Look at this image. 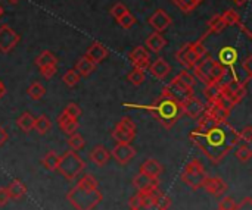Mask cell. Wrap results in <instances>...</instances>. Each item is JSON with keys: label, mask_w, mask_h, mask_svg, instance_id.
I'll return each instance as SVG.
<instances>
[{"label": "cell", "mask_w": 252, "mask_h": 210, "mask_svg": "<svg viewBox=\"0 0 252 210\" xmlns=\"http://www.w3.org/2000/svg\"><path fill=\"white\" fill-rule=\"evenodd\" d=\"M56 71H58V68H56V65H50V66H44V68H40V74L44 77V78H47V79H50L55 74H56Z\"/></svg>", "instance_id": "48"}, {"label": "cell", "mask_w": 252, "mask_h": 210, "mask_svg": "<svg viewBox=\"0 0 252 210\" xmlns=\"http://www.w3.org/2000/svg\"><path fill=\"white\" fill-rule=\"evenodd\" d=\"M128 106H133L136 109H143V110H148L164 128L170 130L174 127V124L179 121V118L183 115L182 112V105L174 100L173 97L167 96V94H161L159 99L149 105V106H140V105H128Z\"/></svg>", "instance_id": "3"}, {"label": "cell", "mask_w": 252, "mask_h": 210, "mask_svg": "<svg viewBox=\"0 0 252 210\" xmlns=\"http://www.w3.org/2000/svg\"><path fill=\"white\" fill-rule=\"evenodd\" d=\"M111 159V152L105 147V146H96L92 152H90V160L97 165V166H105Z\"/></svg>", "instance_id": "24"}, {"label": "cell", "mask_w": 252, "mask_h": 210, "mask_svg": "<svg viewBox=\"0 0 252 210\" xmlns=\"http://www.w3.org/2000/svg\"><path fill=\"white\" fill-rule=\"evenodd\" d=\"M233 1H235V3H236L238 6H242V4H245V3H247L248 0H233Z\"/></svg>", "instance_id": "55"}, {"label": "cell", "mask_w": 252, "mask_h": 210, "mask_svg": "<svg viewBox=\"0 0 252 210\" xmlns=\"http://www.w3.org/2000/svg\"><path fill=\"white\" fill-rule=\"evenodd\" d=\"M27 93H28V96H30L32 100H40V99H43V96L46 94V88H44L40 82H32V84L28 87Z\"/></svg>", "instance_id": "36"}, {"label": "cell", "mask_w": 252, "mask_h": 210, "mask_svg": "<svg viewBox=\"0 0 252 210\" xmlns=\"http://www.w3.org/2000/svg\"><path fill=\"white\" fill-rule=\"evenodd\" d=\"M236 60H238V52L233 49V47H223L221 50H220V53H219V60L217 62H220L224 68H229L230 66V69H232V77L235 78V79H239V77H238V74H236V71H235V63H236ZM241 81V79H239ZM245 82V81H244Z\"/></svg>", "instance_id": "19"}, {"label": "cell", "mask_w": 252, "mask_h": 210, "mask_svg": "<svg viewBox=\"0 0 252 210\" xmlns=\"http://www.w3.org/2000/svg\"><path fill=\"white\" fill-rule=\"evenodd\" d=\"M128 82H131L133 85H142L145 82V71L133 68V71L127 75Z\"/></svg>", "instance_id": "41"}, {"label": "cell", "mask_w": 252, "mask_h": 210, "mask_svg": "<svg viewBox=\"0 0 252 210\" xmlns=\"http://www.w3.org/2000/svg\"><path fill=\"white\" fill-rule=\"evenodd\" d=\"M238 26L241 28V31H242V32H244V34H245V35H247L248 38H251V37H252V35H251V31H250V29L247 28V25H245V24H242V22H239V24H238Z\"/></svg>", "instance_id": "53"}, {"label": "cell", "mask_w": 252, "mask_h": 210, "mask_svg": "<svg viewBox=\"0 0 252 210\" xmlns=\"http://www.w3.org/2000/svg\"><path fill=\"white\" fill-rule=\"evenodd\" d=\"M133 185L137 188V193H151L159 188V178H152L139 172L133 178Z\"/></svg>", "instance_id": "14"}, {"label": "cell", "mask_w": 252, "mask_h": 210, "mask_svg": "<svg viewBox=\"0 0 252 210\" xmlns=\"http://www.w3.org/2000/svg\"><path fill=\"white\" fill-rule=\"evenodd\" d=\"M128 12V9H127V6L126 4H123V3H115L112 7H111V15L118 21L123 15H126Z\"/></svg>", "instance_id": "44"}, {"label": "cell", "mask_w": 252, "mask_h": 210, "mask_svg": "<svg viewBox=\"0 0 252 210\" xmlns=\"http://www.w3.org/2000/svg\"><path fill=\"white\" fill-rule=\"evenodd\" d=\"M96 68V63H93L87 56H83L78 59L77 65H75V71L80 77H89Z\"/></svg>", "instance_id": "28"}, {"label": "cell", "mask_w": 252, "mask_h": 210, "mask_svg": "<svg viewBox=\"0 0 252 210\" xmlns=\"http://www.w3.org/2000/svg\"><path fill=\"white\" fill-rule=\"evenodd\" d=\"M128 59L130 62L133 63L134 68L137 69H142V71H146L151 65V60H149V53L146 52V49L143 46H137L134 47L130 54H128Z\"/></svg>", "instance_id": "17"}, {"label": "cell", "mask_w": 252, "mask_h": 210, "mask_svg": "<svg viewBox=\"0 0 252 210\" xmlns=\"http://www.w3.org/2000/svg\"><path fill=\"white\" fill-rule=\"evenodd\" d=\"M176 78H177L182 84H185L188 88H192V90H193V87H195V84H196V78H195V75H193V74H190V72H189V69L182 71Z\"/></svg>", "instance_id": "39"}, {"label": "cell", "mask_w": 252, "mask_h": 210, "mask_svg": "<svg viewBox=\"0 0 252 210\" xmlns=\"http://www.w3.org/2000/svg\"><path fill=\"white\" fill-rule=\"evenodd\" d=\"M162 165L158 162V160H155V159H148V160H145L142 165H140V169H139V172L140 174H145V175H148V177H152V178H159L161 177V174H162Z\"/></svg>", "instance_id": "21"}, {"label": "cell", "mask_w": 252, "mask_h": 210, "mask_svg": "<svg viewBox=\"0 0 252 210\" xmlns=\"http://www.w3.org/2000/svg\"><path fill=\"white\" fill-rule=\"evenodd\" d=\"M62 81L68 85V87H75L78 82H80V75L77 74L75 69H69L63 74L62 77Z\"/></svg>", "instance_id": "42"}, {"label": "cell", "mask_w": 252, "mask_h": 210, "mask_svg": "<svg viewBox=\"0 0 252 210\" xmlns=\"http://www.w3.org/2000/svg\"><path fill=\"white\" fill-rule=\"evenodd\" d=\"M205 112L216 121H227V118L230 116V110L224 109L223 106H220L217 102H208V105L205 106Z\"/></svg>", "instance_id": "20"}, {"label": "cell", "mask_w": 252, "mask_h": 210, "mask_svg": "<svg viewBox=\"0 0 252 210\" xmlns=\"http://www.w3.org/2000/svg\"><path fill=\"white\" fill-rule=\"evenodd\" d=\"M167 44V40L162 37L161 32H152L148 38H146V47L154 52V53H158L161 52Z\"/></svg>", "instance_id": "27"}, {"label": "cell", "mask_w": 252, "mask_h": 210, "mask_svg": "<svg viewBox=\"0 0 252 210\" xmlns=\"http://www.w3.org/2000/svg\"><path fill=\"white\" fill-rule=\"evenodd\" d=\"M204 93H205V96H207L208 102H214V100H217V97L221 94V82L205 85Z\"/></svg>", "instance_id": "40"}, {"label": "cell", "mask_w": 252, "mask_h": 210, "mask_svg": "<svg viewBox=\"0 0 252 210\" xmlns=\"http://www.w3.org/2000/svg\"><path fill=\"white\" fill-rule=\"evenodd\" d=\"M84 144H86L84 137H83L81 134H78V132L71 134V135H69V138H68V146H69V149H71L72 152H78V150H81V149L84 147Z\"/></svg>", "instance_id": "37"}, {"label": "cell", "mask_w": 252, "mask_h": 210, "mask_svg": "<svg viewBox=\"0 0 252 210\" xmlns=\"http://www.w3.org/2000/svg\"><path fill=\"white\" fill-rule=\"evenodd\" d=\"M189 137L214 163L221 162L239 144L238 131L227 121H216L207 112L198 118V127Z\"/></svg>", "instance_id": "1"}, {"label": "cell", "mask_w": 252, "mask_h": 210, "mask_svg": "<svg viewBox=\"0 0 252 210\" xmlns=\"http://www.w3.org/2000/svg\"><path fill=\"white\" fill-rule=\"evenodd\" d=\"M86 56H87L93 63L97 65V63H100L102 60L106 59V56H108V49H106L103 44H100V43H93V44L87 49Z\"/></svg>", "instance_id": "22"}, {"label": "cell", "mask_w": 252, "mask_h": 210, "mask_svg": "<svg viewBox=\"0 0 252 210\" xmlns=\"http://www.w3.org/2000/svg\"><path fill=\"white\" fill-rule=\"evenodd\" d=\"M111 156L120 165H127L136 156V149L131 146V143H117V146L111 152Z\"/></svg>", "instance_id": "13"}, {"label": "cell", "mask_w": 252, "mask_h": 210, "mask_svg": "<svg viewBox=\"0 0 252 210\" xmlns=\"http://www.w3.org/2000/svg\"><path fill=\"white\" fill-rule=\"evenodd\" d=\"M216 59H213L208 53L201 57L198 60V63L192 68L193 69V75L195 78H198L199 81H202L205 85H210V74H211V69H213V65H214Z\"/></svg>", "instance_id": "11"}, {"label": "cell", "mask_w": 252, "mask_h": 210, "mask_svg": "<svg viewBox=\"0 0 252 210\" xmlns=\"http://www.w3.org/2000/svg\"><path fill=\"white\" fill-rule=\"evenodd\" d=\"M4 94H6V87H4V85H3V82L0 81V99H1Z\"/></svg>", "instance_id": "54"}, {"label": "cell", "mask_w": 252, "mask_h": 210, "mask_svg": "<svg viewBox=\"0 0 252 210\" xmlns=\"http://www.w3.org/2000/svg\"><path fill=\"white\" fill-rule=\"evenodd\" d=\"M111 137L117 143H131L136 138V124L130 118H123L111 131Z\"/></svg>", "instance_id": "7"}, {"label": "cell", "mask_w": 252, "mask_h": 210, "mask_svg": "<svg viewBox=\"0 0 252 210\" xmlns=\"http://www.w3.org/2000/svg\"><path fill=\"white\" fill-rule=\"evenodd\" d=\"M19 40H21L19 34L15 32L10 26H7V25L0 26V52L9 53L10 50H13L16 47Z\"/></svg>", "instance_id": "12"}, {"label": "cell", "mask_w": 252, "mask_h": 210, "mask_svg": "<svg viewBox=\"0 0 252 210\" xmlns=\"http://www.w3.org/2000/svg\"><path fill=\"white\" fill-rule=\"evenodd\" d=\"M58 163H59V155L56 152H49L43 159H41V165L47 169V171H56L58 169Z\"/></svg>", "instance_id": "33"}, {"label": "cell", "mask_w": 252, "mask_h": 210, "mask_svg": "<svg viewBox=\"0 0 252 210\" xmlns=\"http://www.w3.org/2000/svg\"><path fill=\"white\" fill-rule=\"evenodd\" d=\"M7 138H9V135H7V132H6V130L0 125V147L6 144Z\"/></svg>", "instance_id": "52"}, {"label": "cell", "mask_w": 252, "mask_h": 210, "mask_svg": "<svg viewBox=\"0 0 252 210\" xmlns=\"http://www.w3.org/2000/svg\"><path fill=\"white\" fill-rule=\"evenodd\" d=\"M58 124H59V128L62 132L71 135V134H75L77 130H78V119L75 118H71L68 116L65 112L61 113V116L58 118Z\"/></svg>", "instance_id": "25"}, {"label": "cell", "mask_w": 252, "mask_h": 210, "mask_svg": "<svg viewBox=\"0 0 252 210\" xmlns=\"http://www.w3.org/2000/svg\"><path fill=\"white\" fill-rule=\"evenodd\" d=\"M173 1H174V4H176L182 12H185V13L193 12V10L202 3V0H173Z\"/></svg>", "instance_id": "34"}, {"label": "cell", "mask_w": 252, "mask_h": 210, "mask_svg": "<svg viewBox=\"0 0 252 210\" xmlns=\"http://www.w3.org/2000/svg\"><path fill=\"white\" fill-rule=\"evenodd\" d=\"M199 59L201 57L193 50V43H186L176 52V60L180 65H183L186 69H192L198 63Z\"/></svg>", "instance_id": "10"}, {"label": "cell", "mask_w": 252, "mask_h": 210, "mask_svg": "<svg viewBox=\"0 0 252 210\" xmlns=\"http://www.w3.org/2000/svg\"><path fill=\"white\" fill-rule=\"evenodd\" d=\"M131 210H168L171 200L158 190L151 193H137L128 202Z\"/></svg>", "instance_id": "4"}, {"label": "cell", "mask_w": 252, "mask_h": 210, "mask_svg": "<svg viewBox=\"0 0 252 210\" xmlns=\"http://www.w3.org/2000/svg\"><path fill=\"white\" fill-rule=\"evenodd\" d=\"M201 188H204L207 193H210L214 197H220L227 191V184L219 177H207Z\"/></svg>", "instance_id": "18"}, {"label": "cell", "mask_w": 252, "mask_h": 210, "mask_svg": "<svg viewBox=\"0 0 252 210\" xmlns=\"http://www.w3.org/2000/svg\"><path fill=\"white\" fill-rule=\"evenodd\" d=\"M68 202L75 210H94L103 200L96 178L90 174L81 177L75 187L66 194Z\"/></svg>", "instance_id": "2"}, {"label": "cell", "mask_w": 252, "mask_h": 210, "mask_svg": "<svg viewBox=\"0 0 252 210\" xmlns=\"http://www.w3.org/2000/svg\"><path fill=\"white\" fill-rule=\"evenodd\" d=\"M34 121H35V118L31 113L25 112L16 119V125L22 132H31L34 130Z\"/></svg>", "instance_id": "29"}, {"label": "cell", "mask_w": 252, "mask_h": 210, "mask_svg": "<svg viewBox=\"0 0 252 210\" xmlns=\"http://www.w3.org/2000/svg\"><path fill=\"white\" fill-rule=\"evenodd\" d=\"M221 18L226 24V26H232V25H238L241 22L239 15L235 9H227L221 13Z\"/></svg>", "instance_id": "38"}, {"label": "cell", "mask_w": 252, "mask_h": 210, "mask_svg": "<svg viewBox=\"0 0 252 210\" xmlns=\"http://www.w3.org/2000/svg\"><path fill=\"white\" fill-rule=\"evenodd\" d=\"M219 209L223 210H235L236 209V202L232 199V197H224L220 205H219Z\"/></svg>", "instance_id": "47"}, {"label": "cell", "mask_w": 252, "mask_h": 210, "mask_svg": "<svg viewBox=\"0 0 252 210\" xmlns=\"http://www.w3.org/2000/svg\"><path fill=\"white\" fill-rule=\"evenodd\" d=\"M1 15H3V7L0 6V16H1Z\"/></svg>", "instance_id": "57"}, {"label": "cell", "mask_w": 252, "mask_h": 210, "mask_svg": "<svg viewBox=\"0 0 252 210\" xmlns=\"http://www.w3.org/2000/svg\"><path fill=\"white\" fill-rule=\"evenodd\" d=\"M217 210H223V209H217Z\"/></svg>", "instance_id": "58"}, {"label": "cell", "mask_w": 252, "mask_h": 210, "mask_svg": "<svg viewBox=\"0 0 252 210\" xmlns=\"http://www.w3.org/2000/svg\"><path fill=\"white\" fill-rule=\"evenodd\" d=\"M7 1H9V3H18L19 0H7Z\"/></svg>", "instance_id": "56"}, {"label": "cell", "mask_w": 252, "mask_h": 210, "mask_svg": "<svg viewBox=\"0 0 252 210\" xmlns=\"http://www.w3.org/2000/svg\"><path fill=\"white\" fill-rule=\"evenodd\" d=\"M117 22H118V24H120V26H123L124 29H128V28H131V26L136 24V18H134L130 12H127V13H126V15H123Z\"/></svg>", "instance_id": "43"}, {"label": "cell", "mask_w": 252, "mask_h": 210, "mask_svg": "<svg viewBox=\"0 0 252 210\" xmlns=\"http://www.w3.org/2000/svg\"><path fill=\"white\" fill-rule=\"evenodd\" d=\"M242 66H244V69H245V72H247V77H248V78H252V57L251 56H248V57L244 60Z\"/></svg>", "instance_id": "51"}, {"label": "cell", "mask_w": 252, "mask_h": 210, "mask_svg": "<svg viewBox=\"0 0 252 210\" xmlns=\"http://www.w3.org/2000/svg\"><path fill=\"white\" fill-rule=\"evenodd\" d=\"M10 202L6 187H0V206H6Z\"/></svg>", "instance_id": "50"}, {"label": "cell", "mask_w": 252, "mask_h": 210, "mask_svg": "<svg viewBox=\"0 0 252 210\" xmlns=\"http://www.w3.org/2000/svg\"><path fill=\"white\" fill-rule=\"evenodd\" d=\"M235 210H252V199L251 197H245L241 205H236Z\"/></svg>", "instance_id": "49"}, {"label": "cell", "mask_w": 252, "mask_h": 210, "mask_svg": "<svg viewBox=\"0 0 252 210\" xmlns=\"http://www.w3.org/2000/svg\"><path fill=\"white\" fill-rule=\"evenodd\" d=\"M239 134V141H244L245 144H251L252 143V128L251 127H245L244 130H241Z\"/></svg>", "instance_id": "46"}, {"label": "cell", "mask_w": 252, "mask_h": 210, "mask_svg": "<svg viewBox=\"0 0 252 210\" xmlns=\"http://www.w3.org/2000/svg\"><path fill=\"white\" fill-rule=\"evenodd\" d=\"M162 93L167 94V96H170V97H173V99L177 100L180 105H182V102H185L188 97L193 96V90H192V88H188V87H186L185 84H182L177 78L171 79V82L165 85V88L162 90Z\"/></svg>", "instance_id": "9"}, {"label": "cell", "mask_w": 252, "mask_h": 210, "mask_svg": "<svg viewBox=\"0 0 252 210\" xmlns=\"http://www.w3.org/2000/svg\"><path fill=\"white\" fill-rule=\"evenodd\" d=\"M247 85H248V82H244V81H239L235 78H232L230 81H226V82L221 81V93L226 97L232 99L236 105H239L247 96Z\"/></svg>", "instance_id": "8"}, {"label": "cell", "mask_w": 252, "mask_h": 210, "mask_svg": "<svg viewBox=\"0 0 252 210\" xmlns=\"http://www.w3.org/2000/svg\"><path fill=\"white\" fill-rule=\"evenodd\" d=\"M226 28V24L221 18V15H214L210 21H208V34H219Z\"/></svg>", "instance_id": "32"}, {"label": "cell", "mask_w": 252, "mask_h": 210, "mask_svg": "<svg viewBox=\"0 0 252 210\" xmlns=\"http://www.w3.org/2000/svg\"><path fill=\"white\" fill-rule=\"evenodd\" d=\"M35 65L38 69L44 66H50V65H58V59L55 57L53 53H50L49 50H44L35 57Z\"/></svg>", "instance_id": "30"}, {"label": "cell", "mask_w": 252, "mask_h": 210, "mask_svg": "<svg viewBox=\"0 0 252 210\" xmlns=\"http://www.w3.org/2000/svg\"><path fill=\"white\" fill-rule=\"evenodd\" d=\"M149 72L155 77V78H158V79H164L168 74H170V71H171V66L165 62V59H162V57H158L154 63H151L149 65Z\"/></svg>", "instance_id": "23"}, {"label": "cell", "mask_w": 252, "mask_h": 210, "mask_svg": "<svg viewBox=\"0 0 252 210\" xmlns=\"http://www.w3.org/2000/svg\"><path fill=\"white\" fill-rule=\"evenodd\" d=\"M235 156L239 162L242 163H247L250 162L252 158V150L250 149L248 144H242V146H236V150H235Z\"/></svg>", "instance_id": "35"}, {"label": "cell", "mask_w": 252, "mask_h": 210, "mask_svg": "<svg viewBox=\"0 0 252 210\" xmlns=\"http://www.w3.org/2000/svg\"><path fill=\"white\" fill-rule=\"evenodd\" d=\"M6 190H7L9 199H10V200H15V202L24 199L25 194H27V187H25L24 183L19 181V180H13V181L6 187Z\"/></svg>", "instance_id": "26"}, {"label": "cell", "mask_w": 252, "mask_h": 210, "mask_svg": "<svg viewBox=\"0 0 252 210\" xmlns=\"http://www.w3.org/2000/svg\"><path fill=\"white\" fill-rule=\"evenodd\" d=\"M182 112L185 115H188L189 118H195L198 119L204 112H205V105L195 96L188 97L185 102H182Z\"/></svg>", "instance_id": "15"}, {"label": "cell", "mask_w": 252, "mask_h": 210, "mask_svg": "<svg viewBox=\"0 0 252 210\" xmlns=\"http://www.w3.org/2000/svg\"><path fill=\"white\" fill-rule=\"evenodd\" d=\"M148 22L155 29V32H162V31H165L171 25L173 19H171V16L164 9H158V10H155L151 15Z\"/></svg>", "instance_id": "16"}, {"label": "cell", "mask_w": 252, "mask_h": 210, "mask_svg": "<svg viewBox=\"0 0 252 210\" xmlns=\"http://www.w3.org/2000/svg\"><path fill=\"white\" fill-rule=\"evenodd\" d=\"M86 165L84 160L80 158V155L77 152L68 150L66 153H63L62 156H59V163H58V169L61 175H63L66 180L72 181L77 177H80V174L84 171Z\"/></svg>", "instance_id": "5"}, {"label": "cell", "mask_w": 252, "mask_h": 210, "mask_svg": "<svg viewBox=\"0 0 252 210\" xmlns=\"http://www.w3.org/2000/svg\"><path fill=\"white\" fill-rule=\"evenodd\" d=\"M182 181L189 185L192 190H198L202 187V183L204 180L207 178V174H205V168L202 165V162L199 159H193L190 162H188L182 171V175H180Z\"/></svg>", "instance_id": "6"}, {"label": "cell", "mask_w": 252, "mask_h": 210, "mask_svg": "<svg viewBox=\"0 0 252 210\" xmlns=\"http://www.w3.org/2000/svg\"><path fill=\"white\" fill-rule=\"evenodd\" d=\"M50 130H52V122H50V119H49L46 115H41V116L35 118V121H34V131H35L37 134L44 135V134H47Z\"/></svg>", "instance_id": "31"}, {"label": "cell", "mask_w": 252, "mask_h": 210, "mask_svg": "<svg viewBox=\"0 0 252 210\" xmlns=\"http://www.w3.org/2000/svg\"><path fill=\"white\" fill-rule=\"evenodd\" d=\"M63 112L68 115V116H71V118H75V119H78L80 116H81V107L77 105V103H69L65 109H63Z\"/></svg>", "instance_id": "45"}]
</instances>
